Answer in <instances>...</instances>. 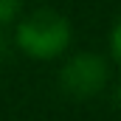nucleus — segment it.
Masks as SVG:
<instances>
[{"label": "nucleus", "mask_w": 121, "mask_h": 121, "mask_svg": "<svg viewBox=\"0 0 121 121\" xmlns=\"http://www.w3.org/2000/svg\"><path fill=\"white\" fill-rule=\"evenodd\" d=\"M116 99H118V104H121V87H118V93H116Z\"/></svg>", "instance_id": "39448f33"}, {"label": "nucleus", "mask_w": 121, "mask_h": 121, "mask_svg": "<svg viewBox=\"0 0 121 121\" xmlns=\"http://www.w3.org/2000/svg\"><path fill=\"white\" fill-rule=\"evenodd\" d=\"M20 3H23V0H0V23L14 20L17 11H20Z\"/></svg>", "instance_id": "7ed1b4c3"}, {"label": "nucleus", "mask_w": 121, "mask_h": 121, "mask_svg": "<svg viewBox=\"0 0 121 121\" xmlns=\"http://www.w3.org/2000/svg\"><path fill=\"white\" fill-rule=\"evenodd\" d=\"M17 45L31 59L62 56L70 45V23L54 9H37L17 26Z\"/></svg>", "instance_id": "f257e3e1"}, {"label": "nucleus", "mask_w": 121, "mask_h": 121, "mask_svg": "<svg viewBox=\"0 0 121 121\" xmlns=\"http://www.w3.org/2000/svg\"><path fill=\"white\" fill-rule=\"evenodd\" d=\"M110 48H113V56L121 62V20L116 23V28H113V37H110Z\"/></svg>", "instance_id": "20e7f679"}, {"label": "nucleus", "mask_w": 121, "mask_h": 121, "mask_svg": "<svg viewBox=\"0 0 121 121\" xmlns=\"http://www.w3.org/2000/svg\"><path fill=\"white\" fill-rule=\"evenodd\" d=\"M107 85V62L96 54H76L62 65L59 70V87L65 96L85 101L104 90Z\"/></svg>", "instance_id": "f03ea898"}]
</instances>
